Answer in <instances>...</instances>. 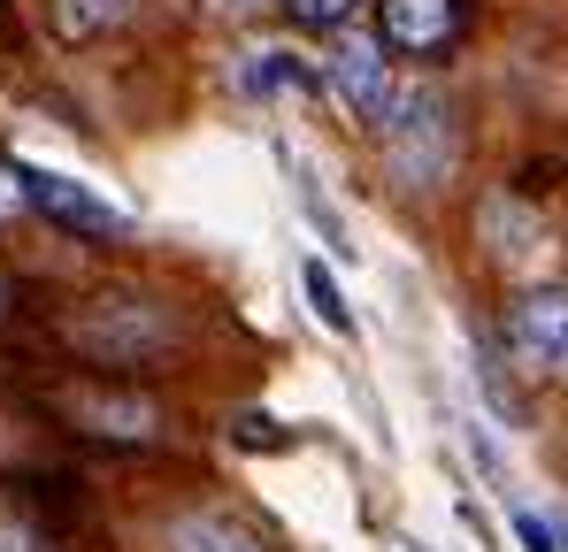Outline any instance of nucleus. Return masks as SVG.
Listing matches in <instances>:
<instances>
[{
    "label": "nucleus",
    "mask_w": 568,
    "mask_h": 552,
    "mask_svg": "<svg viewBox=\"0 0 568 552\" xmlns=\"http://www.w3.org/2000/svg\"><path fill=\"white\" fill-rule=\"evenodd\" d=\"M384 162L399 170V184H415V192L454 170V131H446V115H438L430 92H407L399 100V115L384 123Z\"/></svg>",
    "instance_id": "obj_1"
},
{
    "label": "nucleus",
    "mask_w": 568,
    "mask_h": 552,
    "mask_svg": "<svg viewBox=\"0 0 568 552\" xmlns=\"http://www.w3.org/2000/svg\"><path fill=\"white\" fill-rule=\"evenodd\" d=\"M331 92L354 108V123H369V131H384L392 115H399V100L407 92L392 85V62H384V47H369V39H338L331 47Z\"/></svg>",
    "instance_id": "obj_2"
},
{
    "label": "nucleus",
    "mask_w": 568,
    "mask_h": 552,
    "mask_svg": "<svg viewBox=\"0 0 568 552\" xmlns=\"http://www.w3.org/2000/svg\"><path fill=\"white\" fill-rule=\"evenodd\" d=\"M507 346H515V361L530 368V376H561V368H568V292H561V284L515 299V315H507Z\"/></svg>",
    "instance_id": "obj_3"
},
{
    "label": "nucleus",
    "mask_w": 568,
    "mask_h": 552,
    "mask_svg": "<svg viewBox=\"0 0 568 552\" xmlns=\"http://www.w3.org/2000/svg\"><path fill=\"white\" fill-rule=\"evenodd\" d=\"M16 177H23V192L62 223V231H93V238H115V231H131V215L115 207V200H100L93 184L78 177H54V170H31V162H16Z\"/></svg>",
    "instance_id": "obj_4"
},
{
    "label": "nucleus",
    "mask_w": 568,
    "mask_h": 552,
    "mask_svg": "<svg viewBox=\"0 0 568 552\" xmlns=\"http://www.w3.org/2000/svg\"><path fill=\"white\" fill-rule=\"evenodd\" d=\"M454 23H462V0H384V39L407 47V54L438 47Z\"/></svg>",
    "instance_id": "obj_5"
},
{
    "label": "nucleus",
    "mask_w": 568,
    "mask_h": 552,
    "mask_svg": "<svg viewBox=\"0 0 568 552\" xmlns=\"http://www.w3.org/2000/svg\"><path fill=\"white\" fill-rule=\"evenodd\" d=\"M162 545L170 552H270L246 522H231V514H178Z\"/></svg>",
    "instance_id": "obj_6"
},
{
    "label": "nucleus",
    "mask_w": 568,
    "mask_h": 552,
    "mask_svg": "<svg viewBox=\"0 0 568 552\" xmlns=\"http://www.w3.org/2000/svg\"><path fill=\"white\" fill-rule=\"evenodd\" d=\"M292 85H300V92L323 85L292 47H262V54H246V62H239V92H246V100H270V92H292Z\"/></svg>",
    "instance_id": "obj_7"
},
{
    "label": "nucleus",
    "mask_w": 568,
    "mask_h": 552,
    "mask_svg": "<svg viewBox=\"0 0 568 552\" xmlns=\"http://www.w3.org/2000/svg\"><path fill=\"white\" fill-rule=\"evenodd\" d=\"M70 407H78V422H93L100 438H154V407H146V399H100V391H78Z\"/></svg>",
    "instance_id": "obj_8"
},
{
    "label": "nucleus",
    "mask_w": 568,
    "mask_h": 552,
    "mask_svg": "<svg viewBox=\"0 0 568 552\" xmlns=\"http://www.w3.org/2000/svg\"><path fill=\"white\" fill-rule=\"evenodd\" d=\"M300 284H307V307H315V323H323V330H338V338H354V307H346L338 276L323 269V262H307V269H300Z\"/></svg>",
    "instance_id": "obj_9"
},
{
    "label": "nucleus",
    "mask_w": 568,
    "mask_h": 552,
    "mask_svg": "<svg viewBox=\"0 0 568 552\" xmlns=\"http://www.w3.org/2000/svg\"><path fill=\"white\" fill-rule=\"evenodd\" d=\"M131 16V0H54V23H62V39H93L108 23H123Z\"/></svg>",
    "instance_id": "obj_10"
},
{
    "label": "nucleus",
    "mask_w": 568,
    "mask_h": 552,
    "mask_svg": "<svg viewBox=\"0 0 568 552\" xmlns=\"http://www.w3.org/2000/svg\"><path fill=\"white\" fill-rule=\"evenodd\" d=\"M284 8H292L307 31H323V23H346V16H354V0H284Z\"/></svg>",
    "instance_id": "obj_11"
},
{
    "label": "nucleus",
    "mask_w": 568,
    "mask_h": 552,
    "mask_svg": "<svg viewBox=\"0 0 568 552\" xmlns=\"http://www.w3.org/2000/svg\"><path fill=\"white\" fill-rule=\"evenodd\" d=\"M515 538H523V552H561L554 522H538V514H515Z\"/></svg>",
    "instance_id": "obj_12"
},
{
    "label": "nucleus",
    "mask_w": 568,
    "mask_h": 552,
    "mask_svg": "<svg viewBox=\"0 0 568 552\" xmlns=\"http://www.w3.org/2000/svg\"><path fill=\"white\" fill-rule=\"evenodd\" d=\"M23 200H31V192H23V177H16V170H8V162H0V223H8V215H16V207H23Z\"/></svg>",
    "instance_id": "obj_13"
},
{
    "label": "nucleus",
    "mask_w": 568,
    "mask_h": 552,
    "mask_svg": "<svg viewBox=\"0 0 568 552\" xmlns=\"http://www.w3.org/2000/svg\"><path fill=\"white\" fill-rule=\"evenodd\" d=\"M0 552H47L31 530H16V522H0Z\"/></svg>",
    "instance_id": "obj_14"
},
{
    "label": "nucleus",
    "mask_w": 568,
    "mask_h": 552,
    "mask_svg": "<svg viewBox=\"0 0 568 552\" xmlns=\"http://www.w3.org/2000/svg\"><path fill=\"white\" fill-rule=\"evenodd\" d=\"M215 16H246V8H270V0H207Z\"/></svg>",
    "instance_id": "obj_15"
},
{
    "label": "nucleus",
    "mask_w": 568,
    "mask_h": 552,
    "mask_svg": "<svg viewBox=\"0 0 568 552\" xmlns=\"http://www.w3.org/2000/svg\"><path fill=\"white\" fill-rule=\"evenodd\" d=\"M554 538H561V552H568V514H554Z\"/></svg>",
    "instance_id": "obj_16"
},
{
    "label": "nucleus",
    "mask_w": 568,
    "mask_h": 552,
    "mask_svg": "<svg viewBox=\"0 0 568 552\" xmlns=\"http://www.w3.org/2000/svg\"><path fill=\"white\" fill-rule=\"evenodd\" d=\"M392 552H423V545H392Z\"/></svg>",
    "instance_id": "obj_17"
}]
</instances>
